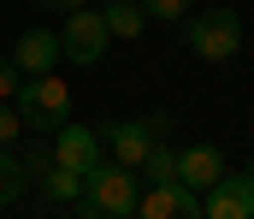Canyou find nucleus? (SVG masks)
I'll return each mask as SVG.
<instances>
[{"mask_svg":"<svg viewBox=\"0 0 254 219\" xmlns=\"http://www.w3.org/2000/svg\"><path fill=\"white\" fill-rule=\"evenodd\" d=\"M136 202H142V184L136 172L119 166V160H95L83 172V214H107V219H136Z\"/></svg>","mask_w":254,"mask_h":219,"instance_id":"1","label":"nucleus"},{"mask_svg":"<svg viewBox=\"0 0 254 219\" xmlns=\"http://www.w3.org/2000/svg\"><path fill=\"white\" fill-rule=\"evenodd\" d=\"M184 42H190V54H201L207 66H225V60L243 54V18L225 0H213L207 12H195L190 24H184Z\"/></svg>","mask_w":254,"mask_h":219,"instance_id":"2","label":"nucleus"},{"mask_svg":"<svg viewBox=\"0 0 254 219\" xmlns=\"http://www.w3.org/2000/svg\"><path fill=\"white\" fill-rule=\"evenodd\" d=\"M12 107H18V119H24V131H60L65 119H71V89H65V77L42 72V77H24L18 83V95H12Z\"/></svg>","mask_w":254,"mask_h":219,"instance_id":"3","label":"nucleus"},{"mask_svg":"<svg viewBox=\"0 0 254 219\" xmlns=\"http://www.w3.org/2000/svg\"><path fill=\"white\" fill-rule=\"evenodd\" d=\"M166 131H172V113H160V107H154V113H142V119H107V125H95V137L113 148V160L130 166V172L142 166V154L160 143Z\"/></svg>","mask_w":254,"mask_h":219,"instance_id":"4","label":"nucleus"},{"mask_svg":"<svg viewBox=\"0 0 254 219\" xmlns=\"http://www.w3.org/2000/svg\"><path fill=\"white\" fill-rule=\"evenodd\" d=\"M107 18L95 12V6H77V12H65L60 24V54L71 66H101V54H107Z\"/></svg>","mask_w":254,"mask_h":219,"instance_id":"5","label":"nucleus"},{"mask_svg":"<svg viewBox=\"0 0 254 219\" xmlns=\"http://www.w3.org/2000/svg\"><path fill=\"white\" fill-rule=\"evenodd\" d=\"M201 219H254V172H219L207 184V202H201Z\"/></svg>","mask_w":254,"mask_h":219,"instance_id":"6","label":"nucleus"},{"mask_svg":"<svg viewBox=\"0 0 254 219\" xmlns=\"http://www.w3.org/2000/svg\"><path fill=\"white\" fill-rule=\"evenodd\" d=\"M136 219H201V190L178 184V178H166V184L142 190V202H136Z\"/></svg>","mask_w":254,"mask_h":219,"instance_id":"7","label":"nucleus"},{"mask_svg":"<svg viewBox=\"0 0 254 219\" xmlns=\"http://www.w3.org/2000/svg\"><path fill=\"white\" fill-rule=\"evenodd\" d=\"M54 166H65V172H89L95 160H101V137L89 131V125H77V119H65L60 131H54Z\"/></svg>","mask_w":254,"mask_h":219,"instance_id":"8","label":"nucleus"},{"mask_svg":"<svg viewBox=\"0 0 254 219\" xmlns=\"http://www.w3.org/2000/svg\"><path fill=\"white\" fill-rule=\"evenodd\" d=\"M65 54H60V30H48V24H30L24 36H18V48H12V66L24 77H42V72H54Z\"/></svg>","mask_w":254,"mask_h":219,"instance_id":"9","label":"nucleus"},{"mask_svg":"<svg viewBox=\"0 0 254 219\" xmlns=\"http://www.w3.org/2000/svg\"><path fill=\"white\" fill-rule=\"evenodd\" d=\"M219 172H225V154H219L213 143H190V148H178V184H190V190H207Z\"/></svg>","mask_w":254,"mask_h":219,"instance_id":"10","label":"nucleus"},{"mask_svg":"<svg viewBox=\"0 0 254 219\" xmlns=\"http://www.w3.org/2000/svg\"><path fill=\"white\" fill-rule=\"evenodd\" d=\"M36 184H42V196H48V202H65V208H77V202H83V172H65V166H54V160L36 172Z\"/></svg>","mask_w":254,"mask_h":219,"instance_id":"11","label":"nucleus"},{"mask_svg":"<svg viewBox=\"0 0 254 219\" xmlns=\"http://www.w3.org/2000/svg\"><path fill=\"white\" fill-rule=\"evenodd\" d=\"M101 18H107V36H119V42H136V36H142V24H148L142 0H107V6H101Z\"/></svg>","mask_w":254,"mask_h":219,"instance_id":"12","label":"nucleus"},{"mask_svg":"<svg viewBox=\"0 0 254 219\" xmlns=\"http://www.w3.org/2000/svg\"><path fill=\"white\" fill-rule=\"evenodd\" d=\"M18 196H24V160L12 148H0V208H12Z\"/></svg>","mask_w":254,"mask_h":219,"instance_id":"13","label":"nucleus"},{"mask_svg":"<svg viewBox=\"0 0 254 219\" xmlns=\"http://www.w3.org/2000/svg\"><path fill=\"white\" fill-rule=\"evenodd\" d=\"M142 172H148V184H166V178H178V148H166V137L142 154Z\"/></svg>","mask_w":254,"mask_h":219,"instance_id":"14","label":"nucleus"},{"mask_svg":"<svg viewBox=\"0 0 254 219\" xmlns=\"http://www.w3.org/2000/svg\"><path fill=\"white\" fill-rule=\"evenodd\" d=\"M18 131H24L18 107H12V101H0V148H12V143H18Z\"/></svg>","mask_w":254,"mask_h":219,"instance_id":"15","label":"nucleus"},{"mask_svg":"<svg viewBox=\"0 0 254 219\" xmlns=\"http://www.w3.org/2000/svg\"><path fill=\"white\" fill-rule=\"evenodd\" d=\"M142 12H148V18H184L190 0H142Z\"/></svg>","mask_w":254,"mask_h":219,"instance_id":"16","label":"nucleus"},{"mask_svg":"<svg viewBox=\"0 0 254 219\" xmlns=\"http://www.w3.org/2000/svg\"><path fill=\"white\" fill-rule=\"evenodd\" d=\"M18 83H24V72H18L12 60H0V101H12V95H18Z\"/></svg>","mask_w":254,"mask_h":219,"instance_id":"17","label":"nucleus"},{"mask_svg":"<svg viewBox=\"0 0 254 219\" xmlns=\"http://www.w3.org/2000/svg\"><path fill=\"white\" fill-rule=\"evenodd\" d=\"M36 6H42V12H60V18H65V12H77V6H89V0H36Z\"/></svg>","mask_w":254,"mask_h":219,"instance_id":"18","label":"nucleus"},{"mask_svg":"<svg viewBox=\"0 0 254 219\" xmlns=\"http://www.w3.org/2000/svg\"><path fill=\"white\" fill-rule=\"evenodd\" d=\"M83 219H107V214H83Z\"/></svg>","mask_w":254,"mask_h":219,"instance_id":"19","label":"nucleus"},{"mask_svg":"<svg viewBox=\"0 0 254 219\" xmlns=\"http://www.w3.org/2000/svg\"><path fill=\"white\" fill-rule=\"evenodd\" d=\"M249 172H254V160H249Z\"/></svg>","mask_w":254,"mask_h":219,"instance_id":"20","label":"nucleus"}]
</instances>
